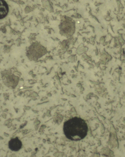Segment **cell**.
<instances>
[{"label":"cell","mask_w":125,"mask_h":157,"mask_svg":"<svg viewBox=\"0 0 125 157\" xmlns=\"http://www.w3.org/2000/svg\"><path fill=\"white\" fill-rule=\"evenodd\" d=\"M22 143L18 137L11 139L9 143V149L13 151H17L21 148Z\"/></svg>","instance_id":"obj_2"},{"label":"cell","mask_w":125,"mask_h":157,"mask_svg":"<svg viewBox=\"0 0 125 157\" xmlns=\"http://www.w3.org/2000/svg\"><path fill=\"white\" fill-rule=\"evenodd\" d=\"M6 4L0 5V16L1 18L3 17L6 15L7 13V7L6 6Z\"/></svg>","instance_id":"obj_3"},{"label":"cell","mask_w":125,"mask_h":157,"mask_svg":"<svg viewBox=\"0 0 125 157\" xmlns=\"http://www.w3.org/2000/svg\"><path fill=\"white\" fill-rule=\"evenodd\" d=\"M63 132L65 136L72 141H79L87 136L88 128L83 119L74 117L65 121L63 125Z\"/></svg>","instance_id":"obj_1"}]
</instances>
